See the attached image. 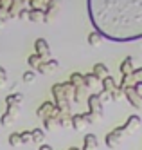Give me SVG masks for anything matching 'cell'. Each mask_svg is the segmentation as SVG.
Masks as SVG:
<instances>
[{"label": "cell", "mask_w": 142, "mask_h": 150, "mask_svg": "<svg viewBox=\"0 0 142 150\" xmlns=\"http://www.w3.org/2000/svg\"><path fill=\"white\" fill-rule=\"evenodd\" d=\"M88 16L95 31L112 42L142 38V0H88Z\"/></svg>", "instance_id": "6da1fadb"}, {"label": "cell", "mask_w": 142, "mask_h": 150, "mask_svg": "<svg viewBox=\"0 0 142 150\" xmlns=\"http://www.w3.org/2000/svg\"><path fill=\"white\" fill-rule=\"evenodd\" d=\"M124 130H126V128H124V125H122V127H119V128H115L113 132H110V134L106 136V145L110 146V148L117 146V143H119V137H121V134H122Z\"/></svg>", "instance_id": "7a4b0ae2"}, {"label": "cell", "mask_w": 142, "mask_h": 150, "mask_svg": "<svg viewBox=\"0 0 142 150\" xmlns=\"http://www.w3.org/2000/svg\"><path fill=\"white\" fill-rule=\"evenodd\" d=\"M34 49H36V54L38 56H47L49 54V44L45 38H38L34 42Z\"/></svg>", "instance_id": "3957f363"}, {"label": "cell", "mask_w": 142, "mask_h": 150, "mask_svg": "<svg viewBox=\"0 0 142 150\" xmlns=\"http://www.w3.org/2000/svg\"><path fill=\"white\" fill-rule=\"evenodd\" d=\"M22 100H24V96H22L20 92H16V94H9L7 98H6V105H7V110L15 109V107H16L18 103H22Z\"/></svg>", "instance_id": "277c9868"}, {"label": "cell", "mask_w": 142, "mask_h": 150, "mask_svg": "<svg viewBox=\"0 0 142 150\" xmlns=\"http://www.w3.org/2000/svg\"><path fill=\"white\" fill-rule=\"evenodd\" d=\"M97 148V137L94 134H86L85 136V145H83V150H94Z\"/></svg>", "instance_id": "5b68a950"}, {"label": "cell", "mask_w": 142, "mask_h": 150, "mask_svg": "<svg viewBox=\"0 0 142 150\" xmlns=\"http://www.w3.org/2000/svg\"><path fill=\"white\" fill-rule=\"evenodd\" d=\"M106 74H108V69H106L104 63H95L94 65V71H92L94 78H103V76H106Z\"/></svg>", "instance_id": "8992f818"}, {"label": "cell", "mask_w": 142, "mask_h": 150, "mask_svg": "<svg viewBox=\"0 0 142 150\" xmlns=\"http://www.w3.org/2000/svg\"><path fill=\"white\" fill-rule=\"evenodd\" d=\"M137 127H140V117L139 116H129L126 125H124V128H128V130H135Z\"/></svg>", "instance_id": "52a82bcc"}, {"label": "cell", "mask_w": 142, "mask_h": 150, "mask_svg": "<svg viewBox=\"0 0 142 150\" xmlns=\"http://www.w3.org/2000/svg\"><path fill=\"white\" fill-rule=\"evenodd\" d=\"M101 42H103V36L97 33V31H94V33L88 35V44L92 47H97V45H101Z\"/></svg>", "instance_id": "ba28073f"}, {"label": "cell", "mask_w": 142, "mask_h": 150, "mask_svg": "<svg viewBox=\"0 0 142 150\" xmlns=\"http://www.w3.org/2000/svg\"><path fill=\"white\" fill-rule=\"evenodd\" d=\"M132 63H133V58H132V56H128V58L121 63V72H122V76L132 71Z\"/></svg>", "instance_id": "9c48e42d"}, {"label": "cell", "mask_w": 142, "mask_h": 150, "mask_svg": "<svg viewBox=\"0 0 142 150\" xmlns=\"http://www.w3.org/2000/svg\"><path fill=\"white\" fill-rule=\"evenodd\" d=\"M31 139L32 141H43V139H45V132L43 130H40V128H34V130H31Z\"/></svg>", "instance_id": "30bf717a"}, {"label": "cell", "mask_w": 142, "mask_h": 150, "mask_svg": "<svg viewBox=\"0 0 142 150\" xmlns=\"http://www.w3.org/2000/svg\"><path fill=\"white\" fill-rule=\"evenodd\" d=\"M85 116H81V114H76L74 117H72V123H74V128H78V130H81L83 128V125H85Z\"/></svg>", "instance_id": "8fae6325"}, {"label": "cell", "mask_w": 142, "mask_h": 150, "mask_svg": "<svg viewBox=\"0 0 142 150\" xmlns=\"http://www.w3.org/2000/svg\"><path fill=\"white\" fill-rule=\"evenodd\" d=\"M104 91L103 92H110V91H113L115 89V81H113V78L112 76H104Z\"/></svg>", "instance_id": "7c38bea8"}, {"label": "cell", "mask_w": 142, "mask_h": 150, "mask_svg": "<svg viewBox=\"0 0 142 150\" xmlns=\"http://www.w3.org/2000/svg\"><path fill=\"white\" fill-rule=\"evenodd\" d=\"M34 78H36V74L32 72V71H25L24 76H22V80H24L25 83H32V81H34Z\"/></svg>", "instance_id": "4fadbf2b"}, {"label": "cell", "mask_w": 142, "mask_h": 150, "mask_svg": "<svg viewBox=\"0 0 142 150\" xmlns=\"http://www.w3.org/2000/svg\"><path fill=\"white\" fill-rule=\"evenodd\" d=\"M40 63H41V56H38V54H32V56L29 58V65H32L34 69L40 65Z\"/></svg>", "instance_id": "5bb4252c"}, {"label": "cell", "mask_w": 142, "mask_h": 150, "mask_svg": "<svg viewBox=\"0 0 142 150\" xmlns=\"http://www.w3.org/2000/svg\"><path fill=\"white\" fill-rule=\"evenodd\" d=\"M22 141H20V134H11L9 136V145L11 146H18Z\"/></svg>", "instance_id": "9a60e30c"}, {"label": "cell", "mask_w": 142, "mask_h": 150, "mask_svg": "<svg viewBox=\"0 0 142 150\" xmlns=\"http://www.w3.org/2000/svg\"><path fill=\"white\" fill-rule=\"evenodd\" d=\"M140 76H142V67L140 69H135L132 72H128V74H124V78H140Z\"/></svg>", "instance_id": "2e32d148"}, {"label": "cell", "mask_w": 142, "mask_h": 150, "mask_svg": "<svg viewBox=\"0 0 142 150\" xmlns=\"http://www.w3.org/2000/svg\"><path fill=\"white\" fill-rule=\"evenodd\" d=\"M70 83H74V85L83 83V76H81V74H78V72H74L72 76H70Z\"/></svg>", "instance_id": "e0dca14e"}, {"label": "cell", "mask_w": 142, "mask_h": 150, "mask_svg": "<svg viewBox=\"0 0 142 150\" xmlns=\"http://www.w3.org/2000/svg\"><path fill=\"white\" fill-rule=\"evenodd\" d=\"M20 141H22V143H31V141H32V139H31V132H29V130L22 132V134H20Z\"/></svg>", "instance_id": "ac0fdd59"}, {"label": "cell", "mask_w": 142, "mask_h": 150, "mask_svg": "<svg viewBox=\"0 0 142 150\" xmlns=\"http://www.w3.org/2000/svg\"><path fill=\"white\" fill-rule=\"evenodd\" d=\"M58 65H59V63H58L56 60H49V62L45 63V69H56Z\"/></svg>", "instance_id": "d6986e66"}, {"label": "cell", "mask_w": 142, "mask_h": 150, "mask_svg": "<svg viewBox=\"0 0 142 150\" xmlns=\"http://www.w3.org/2000/svg\"><path fill=\"white\" fill-rule=\"evenodd\" d=\"M40 16H41V11H36V9L29 13V18H31V20H40Z\"/></svg>", "instance_id": "ffe728a7"}, {"label": "cell", "mask_w": 142, "mask_h": 150, "mask_svg": "<svg viewBox=\"0 0 142 150\" xmlns=\"http://www.w3.org/2000/svg\"><path fill=\"white\" fill-rule=\"evenodd\" d=\"M133 91H135V94H137V96H142V81H137V83H135Z\"/></svg>", "instance_id": "44dd1931"}, {"label": "cell", "mask_w": 142, "mask_h": 150, "mask_svg": "<svg viewBox=\"0 0 142 150\" xmlns=\"http://www.w3.org/2000/svg\"><path fill=\"white\" fill-rule=\"evenodd\" d=\"M4 81H6V71H4V67H0V87L4 85Z\"/></svg>", "instance_id": "7402d4cb"}, {"label": "cell", "mask_w": 142, "mask_h": 150, "mask_svg": "<svg viewBox=\"0 0 142 150\" xmlns=\"http://www.w3.org/2000/svg\"><path fill=\"white\" fill-rule=\"evenodd\" d=\"M36 71H38L40 74H45V72H47V69H45V63H40V65L36 67Z\"/></svg>", "instance_id": "603a6c76"}, {"label": "cell", "mask_w": 142, "mask_h": 150, "mask_svg": "<svg viewBox=\"0 0 142 150\" xmlns=\"http://www.w3.org/2000/svg\"><path fill=\"white\" fill-rule=\"evenodd\" d=\"M38 150H52V148H50L49 145H40V148H38Z\"/></svg>", "instance_id": "cb8c5ba5"}, {"label": "cell", "mask_w": 142, "mask_h": 150, "mask_svg": "<svg viewBox=\"0 0 142 150\" xmlns=\"http://www.w3.org/2000/svg\"><path fill=\"white\" fill-rule=\"evenodd\" d=\"M69 150H79V148H76V146H72V148H69Z\"/></svg>", "instance_id": "d4e9b609"}, {"label": "cell", "mask_w": 142, "mask_h": 150, "mask_svg": "<svg viewBox=\"0 0 142 150\" xmlns=\"http://www.w3.org/2000/svg\"><path fill=\"white\" fill-rule=\"evenodd\" d=\"M0 27H2V18H0Z\"/></svg>", "instance_id": "484cf974"}]
</instances>
